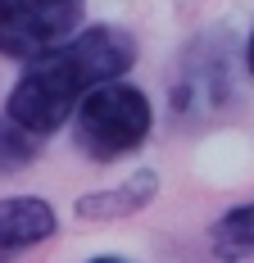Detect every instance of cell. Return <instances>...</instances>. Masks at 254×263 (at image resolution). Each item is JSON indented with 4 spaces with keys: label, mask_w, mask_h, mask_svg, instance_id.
<instances>
[{
    "label": "cell",
    "mask_w": 254,
    "mask_h": 263,
    "mask_svg": "<svg viewBox=\"0 0 254 263\" xmlns=\"http://www.w3.org/2000/svg\"><path fill=\"white\" fill-rule=\"evenodd\" d=\"M132 64H136V36L127 27H82L64 46L27 59L23 78L14 82L5 100V114L32 136H50L64 123H73L77 105L96 86L127 78Z\"/></svg>",
    "instance_id": "1"
},
{
    "label": "cell",
    "mask_w": 254,
    "mask_h": 263,
    "mask_svg": "<svg viewBox=\"0 0 254 263\" xmlns=\"http://www.w3.org/2000/svg\"><path fill=\"white\" fill-rule=\"evenodd\" d=\"M86 0H0V54L37 59L82 32Z\"/></svg>",
    "instance_id": "3"
},
{
    "label": "cell",
    "mask_w": 254,
    "mask_h": 263,
    "mask_svg": "<svg viewBox=\"0 0 254 263\" xmlns=\"http://www.w3.org/2000/svg\"><path fill=\"white\" fill-rule=\"evenodd\" d=\"M209 240H213V250L223 259H254V200H245V204L223 213L213 222Z\"/></svg>",
    "instance_id": "6"
},
{
    "label": "cell",
    "mask_w": 254,
    "mask_h": 263,
    "mask_svg": "<svg viewBox=\"0 0 254 263\" xmlns=\"http://www.w3.org/2000/svg\"><path fill=\"white\" fill-rule=\"evenodd\" d=\"M154 132V105L136 82H104L96 86L73 114V141L77 150L96 163H114V159L136 155Z\"/></svg>",
    "instance_id": "2"
},
{
    "label": "cell",
    "mask_w": 254,
    "mask_h": 263,
    "mask_svg": "<svg viewBox=\"0 0 254 263\" xmlns=\"http://www.w3.org/2000/svg\"><path fill=\"white\" fill-rule=\"evenodd\" d=\"M154 191H159V173H132V177L104 186V191L82 195V200H77V213L91 218V222H118V218L141 213L154 200Z\"/></svg>",
    "instance_id": "5"
},
{
    "label": "cell",
    "mask_w": 254,
    "mask_h": 263,
    "mask_svg": "<svg viewBox=\"0 0 254 263\" xmlns=\"http://www.w3.org/2000/svg\"><path fill=\"white\" fill-rule=\"evenodd\" d=\"M59 213L41 195H5L0 200V254H14L27 245H41L55 236Z\"/></svg>",
    "instance_id": "4"
},
{
    "label": "cell",
    "mask_w": 254,
    "mask_h": 263,
    "mask_svg": "<svg viewBox=\"0 0 254 263\" xmlns=\"http://www.w3.org/2000/svg\"><path fill=\"white\" fill-rule=\"evenodd\" d=\"M91 263H123V259H114V254H100V259H91Z\"/></svg>",
    "instance_id": "9"
},
{
    "label": "cell",
    "mask_w": 254,
    "mask_h": 263,
    "mask_svg": "<svg viewBox=\"0 0 254 263\" xmlns=\"http://www.w3.org/2000/svg\"><path fill=\"white\" fill-rule=\"evenodd\" d=\"M37 136L32 132H23L14 118L9 123H0V168H23L27 159H37Z\"/></svg>",
    "instance_id": "7"
},
{
    "label": "cell",
    "mask_w": 254,
    "mask_h": 263,
    "mask_svg": "<svg viewBox=\"0 0 254 263\" xmlns=\"http://www.w3.org/2000/svg\"><path fill=\"white\" fill-rule=\"evenodd\" d=\"M245 73L254 78V27H250V41H245Z\"/></svg>",
    "instance_id": "8"
}]
</instances>
